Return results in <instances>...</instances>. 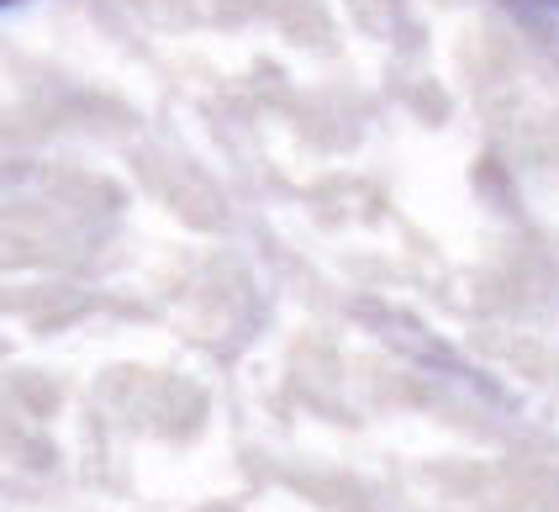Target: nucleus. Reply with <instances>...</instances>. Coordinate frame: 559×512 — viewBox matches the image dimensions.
<instances>
[{"mask_svg": "<svg viewBox=\"0 0 559 512\" xmlns=\"http://www.w3.org/2000/svg\"><path fill=\"white\" fill-rule=\"evenodd\" d=\"M5 5H16V0H5Z\"/></svg>", "mask_w": 559, "mask_h": 512, "instance_id": "1", "label": "nucleus"}]
</instances>
